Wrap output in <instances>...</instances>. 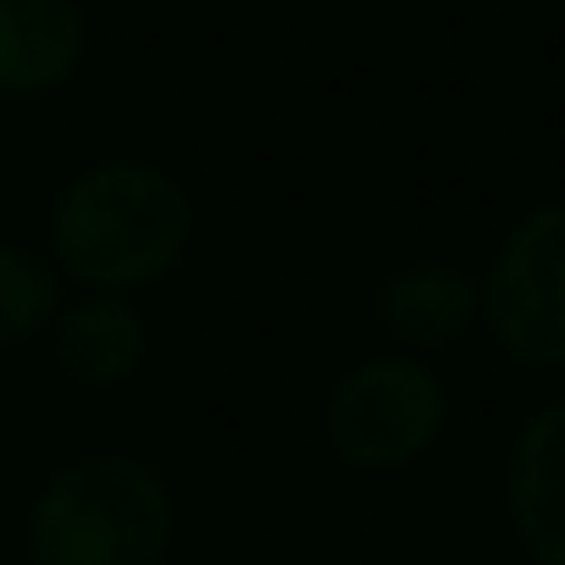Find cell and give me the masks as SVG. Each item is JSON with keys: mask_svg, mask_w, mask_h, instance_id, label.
<instances>
[{"mask_svg": "<svg viewBox=\"0 0 565 565\" xmlns=\"http://www.w3.org/2000/svg\"><path fill=\"white\" fill-rule=\"evenodd\" d=\"M62 300V271L51 266V255L0 238V355L34 344L56 322Z\"/></svg>", "mask_w": 565, "mask_h": 565, "instance_id": "9", "label": "cell"}, {"mask_svg": "<svg viewBox=\"0 0 565 565\" xmlns=\"http://www.w3.org/2000/svg\"><path fill=\"white\" fill-rule=\"evenodd\" d=\"M89 18L78 0H0V100H45L78 78Z\"/></svg>", "mask_w": 565, "mask_h": 565, "instance_id": "7", "label": "cell"}, {"mask_svg": "<svg viewBox=\"0 0 565 565\" xmlns=\"http://www.w3.org/2000/svg\"><path fill=\"white\" fill-rule=\"evenodd\" d=\"M372 317H377L383 339H394V350L427 361V355L455 350L482 322V289L460 266H449L438 255H416L377 282Z\"/></svg>", "mask_w": 565, "mask_h": 565, "instance_id": "5", "label": "cell"}, {"mask_svg": "<svg viewBox=\"0 0 565 565\" xmlns=\"http://www.w3.org/2000/svg\"><path fill=\"white\" fill-rule=\"evenodd\" d=\"M482 289V328L532 372H565V200L532 205L499 244Z\"/></svg>", "mask_w": 565, "mask_h": 565, "instance_id": "4", "label": "cell"}, {"mask_svg": "<svg viewBox=\"0 0 565 565\" xmlns=\"http://www.w3.org/2000/svg\"><path fill=\"white\" fill-rule=\"evenodd\" d=\"M504 515L537 565H565V399L543 405L510 444Z\"/></svg>", "mask_w": 565, "mask_h": 565, "instance_id": "8", "label": "cell"}, {"mask_svg": "<svg viewBox=\"0 0 565 565\" xmlns=\"http://www.w3.org/2000/svg\"><path fill=\"white\" fill-rule=\"evenodd\" d=\"M172 537V488L128 449H95L56 466L23 521L29 565H167Z\"/></svg>", "mask_w": 565, "mask_h": 565, "instance_id": "2", "label": "cell"}, {"mask_svg": "<svg viewBox=\"0 0 565 565\" xmlns=\"http://www.w3.org/2000/svg\"><path fill=\"white\" fill-rule=\"evenodd\" d=\"M45 333H51V355H56L62 377L89 394L122 388L150 355V322L134 306V295L78 289L73 300H62V311Z\"/></svg>", "mask_w": 565, "mask_h": 565, "instance_id": "6", "label": "cell"}, {"mask_svg": "<svg viewBox=\"0 0 565 565\" xmlns=\"http://www.w3.org/2000/svg\"><path fill=\"white\" fill-rule=\"evenodd\" d=\"M449 427V388L433 372V361L383 350L355 361L328 405H322V438L339 466L361 477H394L416 466Z\"/></svg>", "mask_w": 565, "mask_h": 565, "instance_id": "3", "label": "cell"}, {"mask_svg": "<svg viewBox=\"0 0 565 565\" xmlns=\"http://www.w3.org/2000/svg\"><path fill=\"white\" fill-rule=\"evenodd\" d=\"M194 244L189 189L139 156L78 167L51 200V266L78 289L139 295L172 277Z\"/></svg>", "mask_w": 565, "mask_h": 565, "instance_id": "1", "label": "cell"}]
</instances>
